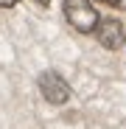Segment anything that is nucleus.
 <instances>
[{"mask_svg": "<svg viewBox=\"0 0 126 129\" xmlns=\"http://www.w3.org/2000/svg\"><path fill=\"white\" fill-rule=\"evenodd\" d=\"M65 17H67V23H70L76 31H81V34L95 31L98 23H101V17H98V11L93 9L90 0H65Z\"/></svg>", "mask_w": 126, "mask_h": 129, "instance_id": "1", "label": "nucleus"}, {"mask_svg": "<svg viewBox=\"0 0 126 129\" xmlns=\"http://www.w3.org/2000/svg\"><path fill=\"white\" fill-rule=\"evenodd\" d=\"M39 93H42V98L45 101H51V104H65L67 98H70V84L62 79L59 73H53V70H45L39 76Z\"/></svg>", "mask_w": 126, "mask_h": 129, "instance_id": "2", "label": "nucleus"}, {"mask_svg": "<svg viewBox=\"0 0 126 129\" xmlns=\"http://www.w3.org/2000/svg\"><path fill=\"white\" fill-rule=\"evenodd\" d=\"M95 37H98V42H101L107 51H118V48H123V42H126V28L118 23L115 17H107V20L98 23Z\"/></svg>", "mask_w": 126, "mask_h": 129, "instance_id": "3", "label": "nucleus"}, {"mask_svg": "<svg viewBox=\"0 0 126 129\" xmlns=\"http://www.w3.org/2000/svg\"><path fill=\"white\" fill-rule=\"evenodd\" d=\"M20 3V0H0V6H3V9H11V6H17Z\"/></svg>", "mask_w": 126, "mask_h": 129, "instance_id": "4", "label": "nucleus"}, {"mask_svg": "<svg viewBox=\"0 0 126 129\" xmlns=\"http://www.w3.org/2000/svg\"><path fill=\"white\" fill-rule=\"evenodd\" d=\"M98 3H107V6H120V0H98Z\"/></svg>", "mask_w": 126, "mask_h": 129, "instance_id": "5", "label": "nucleus"}, {"mask_svg": "<svg viewBox=\"0 0 126 129\" xmlns=\"http://www.w3.org/2000/svg\"><path fill=\"white\" fill-rule=\"evenodd\" d=\"M34 3H39V6H51V0H34Z\"/></svg>", "mask_w": 126, "mask_h": 129, "instance_id": "6", "label": "nucleus"}]
</instances>
